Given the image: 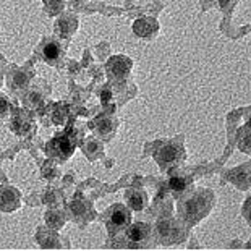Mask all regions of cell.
<instances>
[{
  "label": "cell",
  "mask_w": 251,
  "mask_h": 251,
  "mask_svg": "<svg viewBox=\"0 0 251 251\" xmlns=\"http://www.w3.org/2000/svg\"><path fill=\"white\" fill-rule=\"evenodd\" d=\"M133 31L143 39H151V37L157 34L159 25L154 18H140L133 25Z\"/></svg>",
  "instance_id": "8992f818"
},
{
  "label": "cell",
  "mask_w": 251,
  "mask_h": 251,
  "mask_svg": "<svg viewBox=\"0 0 251 251\" xmlns=\"http://www.w3.org/2000/svg\"><path fill=\"white\" fill-rule=\"evenodd\" d=\"M128 224H130V211H126V207L120 204L112 207V212L107 222V227L110 228V232L124 230V228L128 227Z\"/></svg>",
  "instance_id": "3957f363"
},
{
  "label": "cell",
  "mask_w": 251,
  "mask_h": 251,
  "mask_svg": "<svg viewBox=\"0 0 251 251\" xmlns=\"http://www.w3.org/2000/svg\"><path fill=\"white\" fill-rule=\"evenodd\" d=\"M100 120H102L104 125H100L98 122V130L100 131V135L102 136H109L110 133L114 131V124L110 122V119H100Z\"/></svg>",
  "instance_id": "2e32d148"
},
{
  "label": "cell",
  "mask_w": 251,
  "mask_h": 251,
  "mask_svg": "<svg viewBox=\"0 0 251 251\" xmlns=\"http://www.w3.org/2000/svg\"><path fill=\"white\" fill-rule=\"evenodd\" d=\"M209 207H211V195L207 191H200V193H195L190 200L181 201L178 211L180 216L183 217V221L195 224L207 214Z\"/></svg>",
  "instance_id": "6da1fadb"
},
{
  "label": "cell",
  "mask_w": 251,
  "mask_h": 251,
  "mask_svg": "<svg viewBox=\"0 0 251 251\" xmlns=\"http://www.w3.org/2000/svg\"><path fill=\"white\" fill-rule=\"evenodd\" d=\"M128 204L133 211H141L144 209V206H146V193H144L143 190H130L128 191Z\"/></svg>",
  "instance_id": "30bf717a"
},
{
  "label": "cell",
  "mask_w": 251,
  "mask_h": 251,
  "mask_svg": "<svg viewBox=\"0 0 251 251\" xmlns=\"http://www.w3.org/2000/svg\"><path fill=\"white\" fill-rule=\"evenodd\" d=\"M131 70V60L124 55L114 57L112 60L107 63V73L112 78L115 79H124L128 76V73Z\"/></svg>",
  "instance_id": "277c9868"
},
{
  "label": "cell",
  "mask_w": 251,
  "mask_h": 251,
  "mask_svg": "<svg viewBox=\"0 0 251 251\" xmlns=\"http://www.w3.org/2000/svg\"><path fill=\"white\" fill-rule=\"evenodd\" d=\"M181 156H183V149L177 144H162V146H159L156 149V152H154V157L157 159V162L164 165V167H169V165L172 164H177Z\"/></svg>",
  "instance_id": "7a4b0ae2"
},
{
  "label": "cell",
  "mask_w": 251,
  "mask_h": 251,
  "mask_svg": "<svg viewBox=\"0 0 251 251\" xmlns=\"http://www.w3.org/2000/svg\"><path fill=\"white\" fill-rule=\"evenodd\" d=\"M47 222H49L52 227H60L63 221H62V217H60V216L52 217V214H49V216H47Z\"/></svg>",
  "instance_id": "ac0fdd59"
},
{
  "label": "cell",
  "mask_w": 251,
  "mask_h": 251,
  "mask_svg": "<svg viewBox=\"0 0 251 251\" xmlns=\"http://www.w3.org/2000/svg\"><path fill=\"white\" fill-rule=\"evenodd\" d=\"M109 99H110V93H107V91H104V93H102V102L105 104Z\"/></svg>",
  "instance_id": "d6986e66"
},
{
  "label": "cell",
  "mask_w": 251,
  "mask_h": 251,
  "mask_svg": "<svg viewBox=\"0 0 251 251\" xmlns=\"http://www.w3.org/2000/svg\"><path fill=\"white\" fill-rule=\"evenodd\" d=\"M20 206V195L12 188H0V209L12 212Z\"/></svg>",
  "instance_id": "52a82bcc"
},
{
  "label": "cell",
  "mask_w": 251,
  "mask_h": 251,
  "mask_svg": "<svg viewBox=\"0 0 251 251\" xmlns=\"http://www.w3.org/2000/svg\"><path fill=\"white\" fill-rule=\"evenodd\" d=\"M8 112H10V102H8V99L0 98V119L7 115Z\"/></svg>",
  "instance_id": "e0dca14e"
},
{
  "label": "cell",
  "mask_w": 251,
  "mask_h": 251,
  "mask_svg": "<svg viewBox=\"0 0 251 251\" xmlns=\"http://www.w3.org/2000/svg\"><path fill=\"white\" fill-rule=\"evenodd\" d=\"M149 233H151V228H149V226H146V224H143V222H136V224H133L130 228H128L126 237L133 243H143L144 240L149 237Z\"/></svg>",
  "instance_id": "9c48e42d"
},
{
  "label": "cell",
  "mask_w": 251,
  "mask_h": 251,
  "mask_svg": "<svg viewBox=\"0 0 251 251\" xmlns=\"http://www.w3.org/2000/svg\"><path fill=\"white\" fill-rule=\"evenodd\" d=\"M75 28H76V20L72 21V18H62L60 21H57L55 33H58L63 37H68L70 34H73Z\"/></svg>",
  "instance_id": "4fadbf2b"
},
{
  "label": "cell",
  "mask_w": 251,
  "mask_h": 251,
  "mask_svg": "<svg viewBox=\"0 0 251 251\" xmlns=\"http://www.w3.org/2000/svg\"><path fill=\"white\" fill-rule=\"evenodd\" d=\"M93 209H91V204L86 201H75L72 204V212L73 216L79 219V221H88V219H91V216H93V212H91Z\"/></svg>",
  "instance_id": "8fae6325"
},
{
  "label": "cell",
  "mask_w": 251,
  "mask_h": 251,
  "mask_svg": "<svg viewBox=\"0 0 251 251\" xmlns=\"http://www.w3.org/2000/svg\"><path fill=\"white\" fill-rule=\"evenodd\" d=\"M44 3L49 13H58L63 8V0H44Z\"/></svg>",
  "instance_id": "9a60e30c"
},
{
  "label": "cell",
  "mask_w": 251,
  "mask_h": 251,
  "mask_svg": "<svg viewBox=\"0 0 251 251\" xmlns=\"http://www.w3.org/2000/svg\"><path fill=\"white\" fill-rule=\"evenodd\" d=\"M49 149H54V152L50 151L49 154H52V156H55V157L58 156L62 161H65L67 157H70L73 154L75 146L68 136H58L54 141L49 143Z\"/></svg>",
  "instance_id": "5b68a950"
},
{
  "label": "cell",
  "mask_w": 251,
  "mask_h": 251,
  "mask_svg": "<svg viewBox=\"0 0 251 251\" xmlns=\"http://www.w3.org/2000/svg\"><path fill=\"white\" fill-rule=\"evenodd\" d=\"M157 228H159V235H161L165 243L178 242V240H180V235L177 233L178 227L175 226V222H170V221H162L161 222V221H159Z\"/></svg>",
  "instance_id": "ba28073f"
},
{
  "label": "cell",
  "mask_w": 251,
  "mask_h": 251,
  "mask_svg": "<svg viewBox=\"0 0 251 251\" xmlns=\"http://www.w3.org/2000/svg\"><path fill=\"white\" fill-rule=\"evenodd\" d=\"M169 185L174 191H183V190H186V186H188V181H186L183 177H174V178H170Z\"/></svg>",
  "instance_id": "5bb4252c"
},
{
  "label": "cell",
  "mask_w": 251,
  "mask_h": 251,
  "mask_svg": "<svg viewBox=\"0 0 251 251\" xmlns=\"http://www.w3.org/2000/svg\"><path fill=\"white\" fill-rule=\"evenodd\" d=\"M42 57L46 58L49 63H55L62 58V49L57 42H47L42 50Z\"/></svg>",
  "instance_id": "7c38bea8"
}]
</instances>
